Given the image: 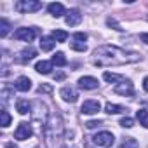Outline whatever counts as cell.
<instances>
[{
  "label": "cell",
  "instance_id": "obj_7",
  "mask_svg": "<svg viewBox=\"0 0 148 148\" xmlns=\"http://www.w3.org/2000/svg\"><path fill=\"white\" fill-rule=\"evenodd\" d=\"M30 136H32V125L26 124V122H21V124L18 125V129L14 131V138L19 139V141H25V139H28Z\"/></svg>",
  "mask_w": 148,
  "mask_h": 148
},
{
  "label": "cell",
  "instance_id": "obj_15",
  "mask_svg": "<svg viewBox=\"0 0 148 148\" xmlns=\"http://www.w3.org/2000/svg\"><path fill=\"white\" fill-rule=\"evenodd\" d=\"M54 45H56V40H54L52 37H42V38H40V49H42L44 52L52 51Z\"/></svg>",
  "mask_w": 148,
  "mask_h": 148
},
{
  "label": "cell",
  "instance_id": "obj_3",
  "mask_svg": "<svg viewBox=\"0 0 148 148\" xmlns=\"http://www.w3.org/2000/svg\"><path fill=\"white\" fill-rule=\"evenodd\" d=\"M99 110H101V103H99L98 99H87V101H84L82 106H80V112H82L84 115H94V113H98Z\"/></svg>",
  "mask_w": 148,
  "mask_h": 148
},
{
  "label": "cell",
  "instance_id": "obj_29",
  "mask_svg": "<svg viewBox=\"0 0 148 148\" xmlns=\"http://www.w3.org/2000/svg\"><path fill=\"white\" fill-rule=\"evenodd\" d=\"M98 125H101V120H89V122L86 124L87 129H94V127H98Z\"/></svg>",
  "mask_w": 148,
  "mask_h": 148
},
{
  "label": "cell",
  "instance_id": "obj_18",
  "mask_svg": "<svg viewBox=\"0 0 148 148\" xmlns=\"http://www.w3.org/2000/svg\"><path fill=\"white\" fill-rule=\"evenodd\" d=\"M103 79L106 82H124L125 80L122 75H117V73H112V71H105L103 73Z\"/></svg>",
  "mask_w": 148,
  "mask_h": 148
},
{
  "label": "cell",
  "instance_id": "obj_11",
  "mask_svg": "<svg viewBox=\"0 0 148 148\" xmlns=\"http://www.w3.org/2000/svg\"><path fill=\"white\" fill-rule=\"evenodd\" d=\"M14 89L21 91V92H26V91L32 89V80H30L28 77H19V79H16V82H14Z\"/></svg>",
  "mask_w": 148,
  "mask_h": 148
},
{
  "label": "cell",
  "instance_id": "obj_33",
  "mask_svg": "<svg viewBox=\"0 0 148 148\" xmlns=\"http://www.w3.org/2000/svg\"><path fill=\"white\" fill-rule=\"evenodd\" d=\"M141 40H143L145 44H148V33H141Z\"/></svg>",
  "mask_w": 148,
  "mask_h": 148
},
{
  "label": "cell",
  "instance_id": "obj_8",
  "mask_svg": "<svg viewBox=\"0 0 148 148\" xmlns=\"http://www.w3.org/2000/svg\"><path fill=\"white\" fill-rule=\"evenodd\" d=\"M64 21H66L68 26H75V25H79V23L82 21V14H80V11H77V9H70V11L66 12Z\"/></svg>",
  "mask_w": 148,
  "mask_h": 148
},
{
  "label": "cell",
  "instance_id": "obj_9",
  "mask_svg": "<svg viewBox=\"0 0 148 148\" xmlns=\"http://www.w3.org/2000/svg\"><path fill=\"white\" fill-rule=\"evenodd\" d=\"M59 94H61V98H63L66 103H75V101L79 99V92L73 89V87H63V89L59 91Z\"/></svg>",
  "mask_w": 148,
  "mask_h": 148
},
{
  "label": "cell",
  "instance_id": "obj_32",
  "mask_svg": "<svg viewBox=\"0 0 148 148\" xmlns=\"http://www.w3.org/2000/svg\"><path fill=\"white\" fill-rule=\"evenodd\" d=\"M143 89L148 92V77H145V80H143Z\"/></svg>",
  "mask_w": 148,
  "mask_h": 148
},
{
  "label": "cell",
  "instance_id": "obj_34",
  "mask_svg": "<svg viewBox=\"0 0 148 148\" xmlns=\"http://www.w3.org/2000/svg\"><path fill=\"white\" fill-rule=\"evenodd\" d=\"M5 148H18V146H16V145H12V143H7V145H5Z\"/></svg>",
  "mask_w": 148,
  "mask_h": 148
},
{
  "label": "cell",
  "instance_id": "obj_10",
  "mask_svg": "<svg viewBox=\"0 0 148 148\" xmlns=\"http://www.w3.org/2000/svg\"><path fill=\"white\" fill-rule=\"evenodd\" d=\"M79 86L86 91H92L99 84H98V79H94V77H82V79H79Z\"/></svg>",
  "mask_w": 148,
  "mask_h": 148
},
{
  "label": "cell",
  "instance_id": "obj_22",
  "mask_svg": "<svg viewBox=\"0 0 148 148\" xmlns=\"http://www.w3.org/2000/svg\"><path fill=\"white\" fill-rule=\"evenodd\" d=\"M119 148H138V141L134 138H125Z\"/></svg>",
  "mask_w": 148,
  "mask_h": 148
},
{
  "label": "cell",
  "instance_id": "obj_5",
  "mask_svg": "<svg viewBox=\"0 0 148 148\" xmlns=\"http://www.w3.org/2000/svg\"><path fill=\"white\" fill-rule=\"evenodd\" d=\"M113 141H115V138H113V134L108 132V131H101V132H98V134L94 136V143L99 145V146H112Z\"/></svg>",
  "mask_w": 148,
  "mask_h": 148
},
{
  "label": "cell",
  "instance_id": "obj_24",
  "mask_svg": "<svg viewBox=\"0 0 148 148\" xmlns=\"http://www.w3.org/2000/svg\"><path fill=\"white\" fill-rule=\"evenodd\" d=\"M0 117H2V124H0L2 127H7V125L11 124V115H9L5 110H2V112H0Z\"/></svg>",
  "mask_w": 148,
  "mask_h": 148
},
{
  "label": "cell",
  "instance_id": "obj_19",
  "mask_svg": "<svg viewBox=\"0 0 148 148\" xmlns=\"http://www.w3.org/2000/svg\"><path fill=\"white\" fill-rule=\"evenodd\" d=\"M136 119L139 120V125L148 129V112L146 110H138L136 112Z\"/></svg>",
  "mask_w": 148,
  "mask_h": 148
},
{
  "label": "cell",
  "instance_id": "obj_21",
  "mask_svg": "<svg viewBox=\"0 0 148 148\" xmlns=\"http://www.w3.org/2000/svg\"><path fill=\"white\" fill-rule=\"evenodd\" d=\"M52 64H56V66H64V64H66L64 54H63V52H56V54L52 56Z\"/></svg>",
  "mask_w": 148,
  "mask_h": 148
},
{
  "label": "cell",
  "instance_id": "obj_17",
  "mask_svg": "<svg viewBox=\"0 0 148 148\" xmlns=\"http://www.w3.org/2000/svg\"><path fill=\"white\" fill-rule=\"evenodd\" d=\"M35 56H37V51L32 49V47H28V49H23V51H21V58H19V59H21L23 63H28V61H32Z\"/></svg>",
  "mask_w": 148,
  "mask_h": 148
},
{
  "label": "cell",
  "instance_id": "obj_25",
  "mask_svg": "<svg viewBox=\"0 0 148 148\" xmlns=\"http://www.w3.org/2000/svg\"><path fill=\"white\" fill-rule=\"evenodd\" d=\"M9 33V23H7V19H2L0 21V37H5Z\"/></svg>",
  "mask_w": 148,
  "mask_h": 148
},
{
  "label": "cell",
  "instance_id": "obj_6",
  "mask_svg": "<svg viewBox=\"0 0 148 148\" xmlns=\"http://www.w3.org/2000/svg\"><path fill=\"white\" fill-rule=\"evenodd\" d=\"M113 91L120 96H134V86H132L131 80H124V82L117 84Z\"/></svg>",
  "mask_w": 148,
  "mask_h": 148
},
{
  "label": "cell",
  "instance_id": "obj_27",
  "mask_svg": "<svg viewBox=\"0 0 148 148\" xmlns=\"http://www.w3.org/2000/svg\"><path fill=\"white\" fill-rule=\"evenodd\" d=\"M73 40H77V42H84V44H86L87 35H86V33H82V32H77L75 35H73Z\"/></svg>",
  "mask_w": 148,
  "mask_h": 148
},
{
  "label": "cell",
  "instance_id": "obj_13",
  "mask_svg": "<svg viewBox=\"0 0 148 148\" xmlns=\"http://www.w3.org/2000/svg\"><path fill=\"white\" fill-rule=\"evenodd\" d=\"M30 108H32V105H30V101L28 99H18L16 101V110H18V113L19 115H26V113H30Z\"/></svg>",
  "mask_w": 148,
  "mask_h": 148
},
{
  "label": "cell",
  "instance_id": "obj_35",
  "mask_svg": "<svg viewBox=\"0 0 148 148\" xmlns=\"http://www.w3.org/2000/svg\"><path fill=\"white\" fill-rule=\"evenodd\" d=\"M146 19H148V16H146Z\"/></svg>",
  "mask_w": 148,
  "mask_h": 148
},
{
  "label": "cell",
  "instance_id": "obj_12",
  "mask_svg": "<svg viewBox=\"0 0 148 148\" xmlns=\"http://www.w3.org/2000/svg\"><path fill=\"white\" fill-rule=\"evenodd\" d=\"M47 11H49V14L54 16V18H61V16L64 14V7H63V4H58V2L49 4V5H47Z\"/></svg>",
  "mask_w": 148,
  "mask_h": 148
},
{
  "label": "cell",
  "instance_id": "obj_4",
  "mask_svg": "<svg viewBox=\"0 0 148 148\" xmlns=\"http://www.w3.org/2000/svg\"><path fill=\"white\" fill-rule=\"evenodd\" d=\"M35 35H37L35 28H18L14 32V38L16 40H23V42H32L35 38Z\"/></svg>",
  "mask_w": 148,
  "mask_h": 148
},
{
  "label": "cell",
  "instance_id": "obj_16",
  "mask_svg": "<svg viewBox=\"0 0 148 148\" xmlns=\"http://www.w3.org/2000/svg\"><path fill=\"white\" fill-rule=\"evenodd\" d=\"M105 112L110 113V115H115V113H124L125 108L120 106V105H115V103H106L105 105Z\"/></svg>",
  "mask_w": 148,
  "mask_h": 148
},
{
  "label": "cell",
  "instance_id": "obj_14",
  "mask_svg": "<svg viewBox=\"0 0 148 148\" xmlns=\"http://www.w3.org/2000/svg\"><path fill=\"white\" fill-rule=\"evenodd\" d=\"M35 70L38 73H42V75H49L51 70H52V61H38L35 64Z\"/></svg>",
  "mask_w": 148,
  "mask_h": 148
},
{
  "label": "cell",
  "instance_id": "obj_28",
  "mask_svg": "<svg viewBox=\"0 0 148 148\" xmlns=\"http://www.w3.org/2000/svg\"><path fill=\"white\" fill-rule=\"evenodd\" d=\"M38 92L42 94H49V92H52V86H49V84H42L40 87H38Z\"/></svg>",
  "mask_w": 148,
  "mask_h": 148
},
{
  "label": "cell",
  "instance_id": "obj_30",
  "mask_svg": "<svg viewBox=\"0 0 148 148\" xmlns=\"http://www.w3.org/2000/svg\"><path fill=\"white\" fill-rule=\"evenodd\" d=\"M106 23H108V25H110V26H115V30H119V32H120V30H122V28H120V26H119V23H117V21H115V19H112V18H108V21H106Z\"/></svg>",
  "mask_w": 148,
  "mask_h": 148
},
{
  "label": "cell",
  "instance_id": "obj_23",
  "mask_svg": "<svg viewBox=\"0 0 148 148\" xmlns=\"http://www.w3.org/2000/svg\"><path fill=\"white\" fill-rule=\"evenodd\" d=\"M70 49H73V51H79V52H84V51H87V45L84 44V42H70Z\"/></svg>",
  "mask_w": 148,
  "mask_h": 148
},
{
  "label": "cell",
  "instance_id": "obj_1",
  "mask_svg": "<svg viewBox=\"0 0 148 148\" xmlns=\"http://www.w3.org/2000/svg\"><path fill=\"white\" fill-rule=\"evenodd\" d=\"M92 63L96 66H120L141 61L138 52H127L117 45H101L92 52Z\"/></svg>",
  "mask_w": 148,
  "mask_h": 148
},
{
  "label": "cell",
  "instance_id": "obj_2",
  "mask_svg": "<svg viewBox=\"0 0 148 148\" xmlns=\"http://www.w3.org/2000/svg\"><path fill=\"white\" fill-rule=\"evenodd\" d=\"M14 9L21 14H28V12H35V11H40L42 9V4L37 2V0H19L16 2Z\"/></svg>",
  "mask_w": 148,
  "mask_h": 148
},
{
  "label": "cell",
  "instance_id": "obj_31",
  "mask_svg": "<svg viewBox=\"0 0 148 148\" xmlns=\"http://www.w3.org/2000/svg\"><path fill=\"white\" fill-rule=\"evenodd\" d=\"M54 79H56V80H64V73H63V71H58L56 75H54Z\"/></svg>",
  "mask_w": 148,
  "mask_h": 148
},
{
  "label": "cell",
  "instance_id": "obj_26",
  "mask_svg": "<svg viewBox=\"0 0 148 148\" xmlns=\"http://www.w3.org/2000/svg\"><path fill=\"white\" fill-rule=\"evenodd\" d=\"M120 125L125 127V129H129V127L134 125V120H132L131 117H122V119H120Z\"/></svg>",
  "mask_w": 148,
  "mask_h": 148
},
{
  "label": "cell",
  "instance_id": "obj_20",
  "mask_svg": "<svg viewBox=\"0 0 148 148\" xmlns=\"http://www.w3.org/2000/svg\"><path fill=\"white\" fill-rule=\"evenodd\" d=\"M51 37H52L56 42H66V38H68V33H66V32H63V30H54Z\"/></svg>",
  "mask_w": 148,
  "mask_h": 148
}]
</instances>
